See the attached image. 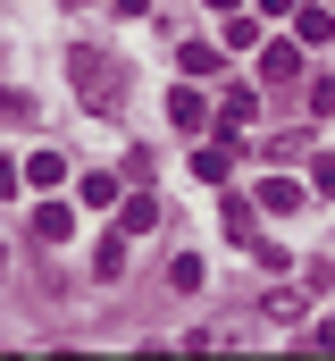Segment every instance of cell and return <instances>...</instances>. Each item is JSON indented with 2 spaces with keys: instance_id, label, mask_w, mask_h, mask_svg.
I'll list each match as a JSON object with an SVG mask.
<instances>
[{
  "instance_id": "6da1fadb",
  "label": "cell",
  "mask_w": 335,
  "mask_h": 361,
  "mask_svg": "<svg viewBox=\"0 0 335 361\" xmlns=\"http://www.w3.org/2000/svg\"><path fill=\"white\" fill-rule=\"evenodd\" d=\"M68 76H76V101H84V109H101V118H118V109H126V68H118V59L76 51V59H68Z\"/></svg>"
},
{
  "instance_id": "7a4b0ae2",
  "label": "cell",
  "mask_w": 335,
  "mask_h": 361,
  "mask_svg": "<svg viewBox=\"0 0 335 361\" xmlns=\"http://www.w3.org/2000/svg\"><path fill=\"white\" fill-rule=\"evenodd\" d=\"M260 76H268V85H293V76H302V51H293V42H260Z\"/></svg>"
},
{
  "instance_id": "3957f363",
  "label": "cell",
  "mask_w": 335,
  "mask_h": 361,
  "mask_svg": "<svg viewBox=\"0 0 335 361\" xmlns=\"http://www.w3.org/2000/svg\"><path fill=\"white\" fill-rule=\"evenodd\" d=\"M34 235H42V244H68V235H76V210H68V202H42V210H34Z\"/></svg>"
},
{
  "instance_id": "277c9868",
  "label": "cell",
  "mask_w": 335,
  "mask_h": 361,
  "mask_svg": "<svg viewBox=\"0 0 335 361\" xmlns=\"http://www.w3.org/2000/svg\"><path fill=\"white\" fill-rule=\"evenodd\" d=\"M218 42H227V51H260V25H251L244 8H227V17H218Z\"/></svg>"
},
{
  "instance_id": "5b68a950",
  "label": "cell",
  "mask_w": 335,
  "mask_h": 361,
  "mask_svg": "<svg viewBox=\"0 0 335 361\" xmlns=\"http://www.w3.org/2000/svg\"><path fill=\"white\" fill-rule=\"evenodd\" d=\"M227 68V42H184V76H218Z\"/></svg>"
},
{
  "instance_id": "8992f818",
  "label": "cell",
  "mask_w": 335,
  "mask_h": 361,
  "mask_svg": "<svg viewBox=\"0 0 335 361\" xmlns=\"http://www.w3.org/2000/svg\"><path fill=\"white\" fill-rule=\"evenodd\" d=\"M160 219H168V210H160V193H134V202H126V235H151Z\"/></svg>"
},
{
  "instance_id": "52a82bcc",
  "label": "cell",
  "mask_w": 335,
  "mask_h": 361,
  "mask_svg": "<svg viewBox=\"0 0 335 361\" xmlns=\"http://www.w3.org/2000/svg\"><path fill=\"white\" fill-rule=\"evenodd\" d=\"M227 169H235V143H227V152H218V143L193 152V177H201V185H227Z\"/></svg>"
},
{
  "instance_id": "ba28073f",
  "label": "cell",
  "mask_w": 335,
  "mask_h": 361,
  "mask_svg": "<svg viewBox=\"0 0 335 361\" xmlns=\"http://www.w3.org/2000/svg\"><path fill=\"white\" fill-rule=\"evenodd\" d=\"M227 235L235 244H260V202H227Z\"/></svg>"
},
{
  "instance_id": "9c48e42d",
  "label": "cell",
  "mask_w": 335,
  "mask_h": 361,
  "mask_svg": "<svg viewBox=\"0 0 335 361\" xmlns=\"http://www.w3.org/2000/svg\"><path fill=\"white\" fill-rule=\"evenodd\" d=\"M168 118L193 135V126H210V109H201V92H168Z\"/></svg>"
},
{
  "instance_id": "30bf717a",
  "label": "cell",
  "mask_w": 335,
  "mask_h": 361,
  "mask_svg": "<svg viewBox=\"0 0 335 361\" xmlns=\"http://www.w3.org/2000/svg\"><path fill=\"white\" fill-rule=\"evenodd\" d=\"M260 210H302V185H293V177H268V185H260Z\"/></svg>"
},
{
  "instance_id": "8fae6325",
  "label": "cell",
  "mask_w": 335,
  "mask_h": 361,
  "mask_svg": "<svg viewBox=\"0 0 335 361\" xmlns=\"http://www.w3.org/2000/svg\"><path fill=\"white\" fill-rule=\"evenodd\" d=\"M201 277H210V269H201L193 252H176V261H168V286H176V294H201Z\"/></svg>"
},
{
  "instance_id": "7c38bea8",
  "label": "cell",
  "mask_w": 335,
  "mask_h": 361,
  "mask_svg": "<svg viewBox=\"0 0 335 361\" xmlns=\"http://www.w3.org/2000/svg\"><path fill=\"white\" fill-rule=\"evenodd\" d=\"M293 34H302V42H327L335 17H327V8H293Z\"/></svg>"
},
{
  "instance_id": "4fadbf2b",
  "label": "cell",
  "mask_w": 335,
  "mask_h": 361,
  "mask_svg": "<svg viewBox=\"0 0 335 361\" xmlns=\"http://www.w3.org/2000/svg\"><path fill=\"white\" fill-rule=\"evenodd\" d=\"M251 109H260V92H251V85H235L227 101H218V126H235V118H251Z\"/></svg>"
},
{
  "instance_id": "5bb4252c",
  "label": "cell",
  "mask_w": 335,
  "mask_h": 361,
  "mask_svg": "<svg viewBox=\"0 0 335 361\" xmlns=\"http://www.w3.org/2000/svg\"><path fill=\"white\" fill-rule=\"evenodd\" d=\"M92 269H101V277H118V269H126V235H101V252H92Z\"/></svg>"
},
{
  "instance_id": "9a60e30c",
  "label": "cell",
  "mask_w": 335,
  "mask_h": 361,
  "mask_svg": "<svg viewBox=\"0 0 335 361\" xmlns=\"http://www.w3.org/2000/svg\"><path fill=\"white\" fill-rule=\"evenodd\" d=\"M25 177H34V185H59V177H68V160H59V152H34V160H25Z\"/></svg>"
},
{
  "instance_id": "2e32d148",
  "label": "cell",
  "mask_w": 335,
  "mask_h": 361,
  "mask_svg": "<svg viewBox=\"0 0 335 361\" xmlns=\"http://www.w3.org/2000/svg\"><path fill=\"white\" fill-rule=\"evenodd\" d=\"M268 319H302V286H277L268 294Z\"/></svg>"
},
{
  "instance_id": "e0dca14e",
  "label": "cell",
  "mask_w": 335,
  "mask_h": 361,
  "mask_svg": "<svg viewBox=\"0 0 335 361\" xmlns=\"http://www.w3.org/2000/svg\"><path fill=\"white\" fill-rule=\"evenodd\" d=\"M302 345H310V353H335V319H319V328H310Z\"/></svg>"
},
{
  "instance_id": "ac0fdd59",
  "label": "cell",
  "mask_w": 335,
  "mask_h": 361,
  "mask_svg": "<svg viewBox=\"0 0 335 361\" xmlns=\"http://www.w3.org/2000/svg\"><path fill=\"white\" fill-rule=\"evenodd\" d=\"M260 8H268V17H293V8H302V0H260Z\"/></svg>"
},
{
  "instance_id": "d6986e66",
  "label": "cell",
  "mask_w": 335,
  "mask_h": 361,
  "mask_svg": "<svg viewBox=\"0 0 335 361\" xmlns=\"http://www.w3.org/2000/svg\"><path fill=\"white\" fill-rule=\"evenodd\" d=\"M109 8H118V17H143V8H151V0H109Z\"/></svg>"
},
{
  "instance_id": "ffe728a7",
  "label": "cell",
  "mask_w": 335,
  "mask_h": 361,
  "mask_svg": "<svg viewBox=\"0 0 335 361\" xmlns=\"http://www.w3.org/2000/svg\"><path fill=\"white\" fill-rule=\"evenodd\" d=\"M210 8H218V17H227V8H251V0H210Z\"/></svg>"
}]
</instances>
